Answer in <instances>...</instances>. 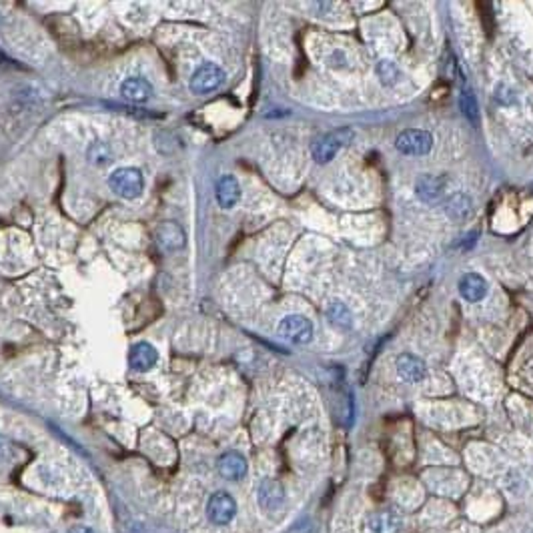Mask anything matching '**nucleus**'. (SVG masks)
<instances>
[{
	"label": "nucleus",
	"mask_w": 533,
	"mask_h": 533,
	"mask_svg": "<svg viewBox=\"0 0 533 533\" xmlns=\"http://www.w3.org/2000/svg\"><path fill=\"white\" fill-rule=\"evenodd\" d=\"M108 189L113 190L117 197L125 201H134L139 199L144 190V177L139 168L134 166H120L117 171L110 173L108 177Z\"/></svg>",
	"instance_id": "1"
},
{
	"label": "nucleus",
	"mask_w": 533,
	"mask_h": 533,
	"mask_svg": "<svg viewBox=\"0 0 533 533\" xmlns=\"http://www.w3.org/2000/svg\"><path fill=\"white\" fill-rule=\"evenodd\" d=\"M355 139V131L349 129V127H343V129H337V131L329 132L325 137H321L319 141L313 142L311 147V154L315 159V163L319 165H325L335 159V154L339 153L343 147L351 144V141Z\"/></svg>",
	"instance_id": "2"
},
{
	"label": "nucleus",
	"mask_w": 533,
	"mask_h": 533,
	"mask_svg": "<svg viewBox=\"0 0 533 533\" xmlns=\"http://www.w3.org/2000/svg\"><path fill=\"white\" fill-rule=\"evenodd\" d=\"M225 83V71L217 62H202L190 76L189 86L195 95H211Z\"/></svg>",
	"instance_id": "3"
},
{
	"label": "nucleus",
	"mask_w": 533,
	"mask_h": 533,
	"mask_svg": "<svg viewBox=\"0 0 533 533\" xmlns=\"http://www.w3.org/2000/svg\"><path fill=\"white\" fill-rule=\"evenodd\" d=\"M205 513H207V520L213 523V525L223 527V525H229V523L235 520V515H237V501L227 491H217L207 501Z\"/></svg>",
	"instance_id": "4"
},
{
	"label": "nucleus",
	"mask_w": 533,
	"mask_h": 533,
	"mask_svg": "<svg viewBox=\"0 0 533 533\" xmlns=\"http://www.w3.org/2000/svg\"><path fill=\"white\" fill-rule=\"evenodd\" d=\"M277 331H279V335H281L283 339H287L289 343L307 345L313 341L315 327H313V323H311L305 315H287V317L281 319Z\"/></svg>",
	"instance_id": "5"
},
{
	"label": "nucleus",
	"mask_w": 533,
	"mask_h": 533,
	"mask_svg": "<svg viewBox=\"0 0 533 533\" xmlns=\"http://www.w3.org/2000/svg\"><path fill=\"white\" fill-rule=\"evenodd\" d=\"M395 147H397V151L403 154L421 156V154H427L433 149V137H431V132L427 131L409 129V131H403L401 134L397 137Z\"/></svg>",
	"instance_id": "6"
},
{
	"label": "nucleus",
	"mask_w": 533,
	"mask_h": 533,
	"mask_svg": "<svg viewBox=\"0 0 533 533\" xmlns=\"http://www.w3.org/2000/svg\"><path fill=\"white\" fill-rule=\"evenodd\" d=\"M447 190V178L441 175H421L415 180V193L417 197L427 205L441 201Z\"/></svg>",
	"instance_id": "7"
},
{
	"label": "nucleus",
	"mask_w": 533,
	"mask_h": 533,
	"mask_svg": "<svg viewBox=\"0 0 533 533\" xmlns=\"http://www.w3.org/2000/svg\"><path fill=\"white\" fill-rule=\"evenodd\" d=\"M217 469L227 481H241L249 471V463L239 451H227L217 459Z\"/></svg>",
	"instance_id": "8"
},
{
	"label": "nucleus",
	"mask_w": 533,
	"mask_h": 533,
	"mask_svg": "<svg viewBox=\"0 0 533 533\" xmlns=\"http://www.w3.org/2000/svg\"><path fill=\"white\" fill-rule=\"evenodd\" d=\"M395 369L399 379L405 383H421L427 377V365L421 357L413 355V353H401L395 361Z\"/></svg>",
	"instance_id": "9"
},
{
	"label": "nucleus",
	"mask_w": 533,
	"mask_h": 533,
	"mask_svg": "<svg viewBox=\"0 0 533 533\" xmlns=\"http://www.w3.org/2000/svg\"><path fill=\"white\" fill-rule=\"evenodd\" d=\"M154 237H156V243L165 251H168V253L185 249V245H187V235H185L183 227L175 223V221L161 223V225L156 227Z\"/></svg>",
	"instance_id": "10"
},
{
	"label": "nucleus",
	"mask_w": 533,
	"mask_h": 533,
	"mask_svg": "<svg viewBox=\"0 0 533 533\" xmlns=\"http://www.w3.org/2000/svg\"><path fill=\"white\" fill-rule=\"evenodd\" d=\"M119 93L125 101L134 103V105H142V103H147L153 96V86H151V83L147 79L131 76V79H127V81L120 83Z\"/></svg>",
	"instance_id": "11"
},
{
	"label": "nucleus",
	"mask_w": 533,
	"mask_h": 533,
	"mask_svg": "<svg viewBox=\"0 0 533 533\" xmlns=\"http://www.w3.org/2000/svg\"><path fill=\"white\" fill-rule=\"evenodd\" d=\"M156 363H159V351L153 345L147 343V341L132 345L131 353H129V365L134 371H139V373L151 371Z\"/></svg>",
	"instance_id": "12"
},
{
	"label": "nucleus",
	"mask_w": 533,
	"mask_h": 533,
	"mask_svg": "<svg viewBox=\"0 0 533 533\" xmlns=\"http://www.w3.org/2000/svg\"><path fill=\"white\" fill-rule=\"evenodd\" d=\"M214 197H217V202L219 207L223 209H233L235 205L241 199V185L235 177L231 175H225L217 180V187H214Z\"/></svg>",
	"instance_id": "13"
},
{
	"label": "nucleus",
	"mask_w": 533,
	"mask_h": 533,
	"mask_svg": "<svg viewBox=\"0 0 533 533\" xmlns=\"http://www.w3.org/2000/svg\"><path fill=\"white\" fill-rule=\"evenodd\" d=\"M257 499H259V505L263 510L273 511L277 508H281L285 501V489L279 481L275 479H267L263 481L259 489H257Z\"/></svg>",
	"instance_id": "14"
},
{
	"label": "nucleus",
	"mask_w": 533,
	"mask_h": 533,
	"mask_svg": "<svg viewBox=\"0 0 533 533\" xmlns=\"http://www.w3.org/2000/svg\"><path fill=\"white\" fill-rule=\"evenodd\" d=\"M459 293L465 301L477 303L487 295V281L479 273H465L459 281Z\"/></svg>",
	"instance_id": "15"
},
{
	"label": "nucleus",
	"mask_w": 533,
	"mask_h": 533,
	"mask_svg": "<svg viewBox=\"0 0 533 533\" xmlns=\"http://www.w3.org/2000/svg\"><path fill=\"white\" fill-rule=\"evenodd\" d=\"M401 527V517L393 511H377L369 517V529L373 533H397Z\"/></svg>",
	"instance_id": "16"
},
{
	"label": "nucleus",
	"mask_w": 533,
	"mask_h": 533,
	"mask_svg": "<svg viewBox=\"0 0 533 533\" xmlns=\"http://www.w3.org/2000/svg\"><path fill=\"white\" fill-rule=\"evenodd\" d=\"M474 202L471 199L467 197V195H463V193H455L453 197L447 199L445 202V213L449 214L451 219H455V221H465L469 214L474 213V207H471Z\"/></svg>",
	"instance_id": "17"
},
{
	"label": "nucleus",
	"mask_w": 533,
	"mask_h": 533,
	"mask_svg": "<svg viewBox=\"0 0 533 533\" xmlns=\"http://www.w3.org/2000/svg\"><path fill=\"white\" fill-rule=\"evenodd\" d=\"M325 315L327 319L331 321L335 327H341V329H349L353 325V315L349 307L341 303V301H331L327 307H325Z\"/></svg>",
	"instance_id": "18"
},
{
	"label": "nucleus",
	"mask_w": 533,
	"mask_h": 533,
	"mask_svg": "<svg viewBox=\"0 0 533 533\" xmlns=\"http://www.w3.org/2000/svg\"><path fill=\"white\" fill-rule=\"evenodd\" d=\"M86 156L96 166L108 165L113 161V149L105 141H93L88 144V149H86Z\"/></svg>",
	"instance_id": "19"
},
{
	"label": "nucleus",
	"mask_w": 533,
	"mask_h": 533,
	"mask_svg": "<svg viewBox=\"0 0 533 533\" xmlns=\"http://www.w3.org/2000/svg\"><path fill=\"white\" fill-rule=\"evenodd\" d=\"M459 107H462L465 119L469 120L471 125H479V108H477V103H475V96L471 95V91H463L462 98H459Z\"/></svg>",
	"instance_id": "20"
},
{
	"label": "nucleus",
	"mask_w": 533,
	"mask_h": 533,
	"mask_svg": "<svg viewBox=\"0 0 533 533\" xmlns=\"http://www.w3.org/2000/svg\"><path fill=\"white\" fill-rule=\"evenodd\" d=\"M377 74H379L381 83L387 84V86H391L399 81V76H401V72H399V67L393 62V60H381L379 64H377Z\"/></svg>",
	"instance_id": "21"
},
{
	"label": "nucleus",
	"mask_w": 533,
	"mask_h": 533,
	"mask_svg": "<svg viewBox=\"0 0 533 533\" xmlns=\"http://www.w3.org/2000/svg\"><path fill=\"white\" fill-rule=\"evenodd\" d=\"M8 459H12L11 443H8L4 437H0V463L8 462Z\"/></svg>",
	"instance_id": "22"
},
{
	"label": "nucleus",
	"mask_w": 533,
	"mask_h": 533,
	"mask_svg": "<svg viewBox=\"0 0 533 533\" xmlns=\"http://www.w3.org/2000/svg\"><path fill=\"white\" fill-rule=\"evenodd\" d=\"M69 533H93V529H88V527H72Z\"/></svg>",
	"instance_id": "23"
}]
</instances>
